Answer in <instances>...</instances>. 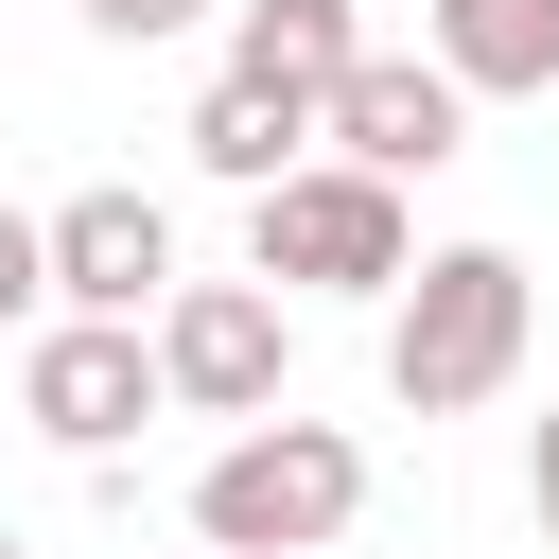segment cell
<instances>
[{"label": "cell", "instance_id": "obj_1", "mask_svg": "<svg viewBox=\"0 0 559 559\" xmlns=\"http://www.w3.org/2000/svg\"><path fill=\"white\" fill-rule=\"evenodd\" d=\"M524 332H542L524 245H419V280L384 297V402L402 419H472V402H507Z\"/></svg>", "mask_w": 559, "mask_h": 559}, {"label": "cell", "instance_id": "obj_2", "mask_svg": "<svg viewBox=\"0 0 559 559\" xmlns=\"http://www.w3.org/2000/svg\"><path fill=\"white\" fill-rule=\"evenodd\" d=\"M349 524H367V454H349L332 419H297V402L245 419V437L192 472V542H210V559H332Z\"/></svg>", "mask_w": 559, "mask_h": 559}, {"label": "cell", "instance_id": "obj_3", "mask_svg": "<svg viewBox=\"0 0 559 559\" xmlns=\"http://www.w3.org/2000/svg\"><path fill=\"white\" fill-rule=\"evenodd\" d=\"M245 280H280V297H402V280H419V227H402V175H349V157H297L280 192H245Z\"/></svg>", "mask_w": 559, "mask_h": 559}, {"label": "cell", "instance_id": "obj_4", "mask_svg": "<svg viewBox=\"0 0 559 559\" xmlns=\"http://www.w3.org/2000/svg\"><path fill=\"white\" fill-rule=\"evenodd\" d=\"M280 367H297V314H280V280H175L157 297V384L192 402V419H280Z\"/></svg>", "mask_w": 559, "mask_h": 559}, {"label": "cell", "instance_id": "obj_5", "mask_svg": "<svg viewBox=\"0 0 559 559\" xmlns=\"http://www.w3.org/2000/svg\"><path fill=\"white\" fill-rule=\"evenodd\" d=\"M17 402H35L52 454H122L175 384H157V332H140V314H52V332L17 349Z\"/></svg>", "mask_w": 559, "mask_h": 559}, {"label": "cell", "instance_id": "obj_6", "mask_svg": "<svg viewBox=\"0 0 559 559\" xmlns=\"http://www.w3.org/2000/svg\"><path fill=\"white\" fill-rule=\"evenodd\" d=\"M314 140H332L349 175H437V157L472 140V87H454L437 52H367V70L314 105Z\"/></svg>", "mask_w": 559, "mask_h": 559}, {"label": "cell", "instance_id": "obj_7", "mask_svg": "<svg viewBox=\"0 0 559 559\" xmlns=\"http://www.w3.org/2000/svg\"><path fill=\"white\" fill-rule=\"evenodd\" d=\"M175 297V210L157 192H70L52 210V314H157Z\"/></svg>", "mask_w": 559, "mask_h": 559}, {"label": "cell", "instance_id": "obj_8", "mask_svg": "<svg viewBox=\"0 0 559 559\" xmlns=\"http://www.w3.org/2000/svg\"><path fill=\"white\" fill-rule=\"evenodd\" d=\"M349 70H367V0H245V17H227V87L332 105Z\"/></svg>", "mask_w": 559, "mask_h": 559}, {"label": "cell", "instance_id": "obj_9", "mask_svg": "<svg viewBox=\"0 0 559 559\" xmlns=\"http://www.w3.org/2000/svg\"><path fill=\"white\" fill-rule=\"evenodd\" d=\"M419 52L472 105H524V87H559V0H419Z\"/></svg>", "mask_w": 559, "mask_h": 559}, {"label": "cell", "instance_id": "obj_10", "mask_svg": "<svg viewBox=\"0 0 559 559\" xmlns=\"http://www.w3.org/2000/svg\"><path fill=\"white\" fill-rule=\"evenodd\" d=\"M192 157H210L227 192H280V175L314 157V105H280V87H210V105H192Z\"/></svg>", "mask_w": 559, "mask_h": 559}, {"label": "cell", "instance_id": "obj_11", "mask_svg": "<svg viewBox=\"0 0 559 559\" xmlns=\"http://www.w3.org/2000/svg\"><path fill=\"white\" fill-rule=\"evenodd\" d=\"M0 332H52V210H0Z\"/></svg>", "mask_w": 559, "mask_h": 559}, {"label": "cell", "instance_id": "obj_12", "mask_svg": "<svg viewBox=\"0 0 559 559\" xmlns=\"http://www.w3.org/2000/svg\"><path fill=\"white\" fill-rule=\"evenodd\" d=\"M210 0H87V35H122V52H157V35H192Z\"/></svg>", "mask_w": 559, "mask_h": 559}, {"label": "cell", "instance_id": "obj_13", "mask_svg": "<svg viewBox=\"0 0 559 559\" xmlns=\"http://www.w3.org/2000/svg\"><path fill=\"white\" fill-rule=\"evenodd\" d=\"M524 489H542V524H559V419H542V454H524Z\"/></svg>", "mask_w": 559, "mask_h": 559}, {"label": "cell", "instance_id": "obj_14", "mask_svg": "<svg viewBox=\"0 0 559 559\" xmlns=\"http://www.w3.org/2000/svg\"><path fill=\"white\" fill-rule=\"evenodd\" d=\"M0 559H35V542H0Z\"/></svg>", "mask_w": 559, "mask_h": 559}]
</instances>
